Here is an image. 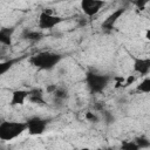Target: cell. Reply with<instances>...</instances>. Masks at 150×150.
<instances>
[{"instance_id":"cell-14","label":"cell","mask_w":150,"mask_h":150,"mask_svg":"<svg viewBox=\"0 0 150 150\" xmlns=\"http://www.w3.org/2000/svg\"><path fill=\"white\" fill-rule=\"evenodd\" d=\"M136 144L139 146V149H148L150 148V139L145 136H137L134 138Z\"/></svg>"},{"instance_id":"cell-2","label":"cell","mask_w":150,"mask_h":150,"mask_svg":"<svg viewBox=\"0 0 150 150\" xmlns=\"http://www.w3.org/2000/svg\"><path fill=\"white\" fill-rule=\"evenodd\" d=\"M26 130H27L26 122L2 121L0 123V139H2L5 142L13 141Z\"/></svg>"},{"instance_id":"cell-15","label":"cell","mask_w":150,"mask_h":150,"mask_svg":"<svg viewBox=\"0 0 150 150\" xmlns=\"http://www.w3.org/2000/svg\"><path fill=\"white\" fill-rule=\"evenodd\" d=\"M121 150H141V149L134 139L132 141L127 139V141H123L121 143Z\"/></svg>"},{"instance_id":"cell-13","label":"cell","mask_w":150,"mask_h":150,"mask_svg":"<svg viewBox=\"0 0 150 150\" xmlns=\"http://www.w3.org/2000/svg\"><path fill=\"white\" fill-rule=\"evenodd\" d=\"M43 36V34L41 32H38V30H25L23 33V38L27 39V40H30V41H39L41 40Z\"/></svg>"},{"instance_id":"cell-19","label":"cell","mask_w":150,"mask_h":150,"mask_svg":"<svg viewBox=\"0 0 150 150\" xmlns=\"http://www.w3.org/2000/svg\"><path fill=\"white\" fill-rule=\"evenodd\" d=\"M134 80H135V76L134 75H130V76H128V79L124 81V83H123V86L124 87H127V86H129V84H131L132 82H134Z\"/></svg>"},{"instance_id":"cell-1","label":"cell","mask_w":150,"mask_h":150,"mask_svg":"<svg viewBox=\"0 0 150 150\" xmlns=\"http://www.w3.org/2000/svg\"><path fill=\"white\" fill-rule=\"evenodd\" d=\"M62 60V55L55 52H39L29 57V63L41 70H52Z\"/></svg>"},{"instance_id":"cell-22","label":"cell","mask_w":150,"mask_h":150,"mask_svg":"<svg viewBox=\"0 0 150 150\" xmlns=\"http://www.w3.org/2000/svg\"><path fill=\"white\" fill-rule=\"evenodd\" d=\"M105 150H114V149H111V148H108V149H105Z\"/></svg>"},{"instance_id":"cell-12","label":"cell","mask_w":150,"mask_h":150,"mask_svg":"<svg viewBox=\"0 0 150 150\" xmlns=\"http://www.w3.org/2000/svg\"><path fill=\"white\" fill-rule=\"evenodd\" d=\"M136 91L142 93V94H149L150 93V77H144L136 86Z\"/></svg>"},{"instance_id":"cell-10","label":"cell","mask_w":150,"mask_h":150,"mask_svg":"<svg viewBox=\"0 0 150 150\" xmlns=\"http://www.w3.org/2000/svg\"><path fill=\"white\" fill-rule=\"evenodd\" d=\"M13 27H2L0 29V43L4 46H12L13 43Z\"/></svg>"},{"instance_id":"cell-18","label":"cell","mask_w":150,"mask_h":150,"mask_svg":"<svg viewBox=\"0 0 150 150\" xmlns=\"http://www.w3.org/2000/svg\"><path fill=\"white\" fill-rule=\"evenodd\" d=\"M86 118L89 121V122H97L98 121V117L96 116V114L91 112V111H87L86 112Z\"/></svg>"},{"instance_id":"cell-3","label":"cell","mask_w":150,"mask_h":150,"mask_svg":"<svg viewBox=\"0 0 150 150\" xmlns=\"http://www.w3.org/2000/svg\"><path fill=\"white\" fill-rule=\"evenodd\" d=\"M84 81H86V84H87V87L91 94H100L109 84L110 76L105 75V74H100V73H95V71L89 70L86 73Z\"/></svg>"},{"instance_id":"cell-11","label":"cell","mask_w":150,"mask_h":150,"mask_svg":"<svg viewBox=\"0 0 150 150\" xmlns=\"http://www.w3.org/2000/svg\"><path fill=\"white\" fill-rule=\"evenodd\" d=\"M28 101L35 104H45V98H43V91L41 89H30L29 90V96H28Z\"/></svg>"},{"instance_id":"cell-5","label":"cell","mask_w":150,"mask_h":150,"mask_svg":"<svg viewBox=\"0 0 150 150\" xmlns=\"http://www.w3.org/2000/svg\"><path fill=\"white\" fill-rule=\"evenodd\" d=\"M26 124H27V131L29 132V135L38 136V135H42L45 132L48 121L46 118H42L39 116H33L26 121Z\"/></svg>"},{"instance_id":"cell-8","label":"cell","mask_w":150,"mask_h":150,"mask_svg":"<svg viewBox=\"0 0 150 150\" xmlns=\"http://www.w3.org/2000/svg\"><path fill=\"white\" fill-rule=\"evenodd\" d=\"M29 96V90L26 89H16L12 93L11 96V101L9 104L12 107H16V105H23L26 100H28Z\"/></svg>"},{"instance_id":"cell-9","label":"cell","mask_w":150,"mask_h":150,"mask_svg":"<svg viewBox=\"0 0 150 150\" xmlns=\"http://www.w3.org/2000/svg\"><path fill=\"white\" fill-rule=\"evenodd\" d=\"M125 12L124 8H118L116 11H114L110 15L107 16V19L102 22V28L105 30H111L115 27V23L118 21V19L123 15V13Z\"/></svg>"},{"instance_id":"cell-17","label":"cell","mask_w":150,"mask_h":150,"mask_svg":"<svg viewBox=\"0 0 150 150\" xmlns=\"http://www.w3.org/2000/svg\"><path fill=\"white\" fill-rule=\"evenodd\" d=\"M53 94H54L55 98H59V100H63V98L67 97V90L63 89V88H57L56 87V89H55V91Z\"/></svg>"},{"instance_id":"cell-4","label":"cell","mask_w":150,"mask_h":150,"mask_svg":"<svg viewBox=\"0 0 150 150\" xmlns=\"http://www.w3.org/2000/svg\"><path fill=\"white\" fill-rule=\"evenodd\" d=\"M64 19L62 16H59V15H55L53 13H50L49 11H42L40 14H39V18H38V26L40 29H52L54 28L55 26L60 25Z\"/></svg>"},{"instance_id":"cell-16","label":"cell","mask_w":150,"mask_h":150,"mask_svg":"<svg viewBox=\"0 0 150 150\" xmlns=\"http://www.w3.org/2000/svg\"><path fill=\"white\" fill-rule=\"evenodd\" d=\"M15 61H16V60H7V61H2V62L0 63V74L4 75L8 69H11L12 66L15 63Z\"/></svg>"},{"instance_id":"cell-7","label":"cell","mask_w":150,"mask_h":150,"mask_svg":"<svg viewBox=\"0 0 150 150\" xmlns=\"http://www.w3.org/2000/svg\"><path fill=\"white\" fill-rule=\"evenodd\" d=\"M134 71L139 75H146L150 73V57H134L132 63Z\"/></svg>"},{"instance_id":"cell-21","label":"cell","mask_w":150,"mask_h":150,"mask_svg":"<svg viewBox=\"0 0 150 150\" xmlns=\"http://www.w3.org/2000/svg\"><path fill=\"white\" fill-rule=\"evenodd\" d=\"M80 150H93V149H89V148H82ZM95 150H103V149H95Z\"/></svg>"},{"instance_id":"cell-20","label":"cell","mask_w":150,"mask_h":150,"mask_svg":"<svg viewBox=\"0 0 150 150\" xmlns=\"http://www.w3.org/2000/svg\"><path fill=\"white\" fill-rule=\"evenodd\" d=\"M145 39L150 41V28H149V29H146V32H145Z\"/></svg>"},{"instance_id":"cell-6","label":"cell","mask_w":150,"mask_h":150,"mask_svg":"<svg viewBox=\"0 0 150 150\" xmlns=\"http://www.w3.org/2000/svg\"><path fill=\"white\" fill-rule=\"evenodd\" d=\"M104 5H105V2L101 1V0H82L80 4L81 9L84 13V15H87L89 18L95 16L102 9V7Z\"/></svg>"}]
</instances>
